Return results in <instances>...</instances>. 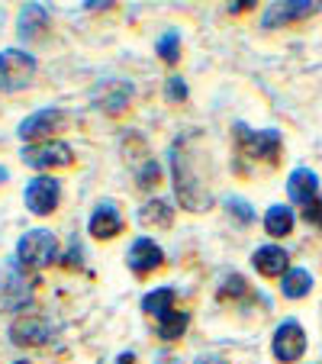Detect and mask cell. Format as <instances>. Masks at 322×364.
<instances>
[{
  "mask_svg": "<svg viewBox=\"0 0 322 364\" xmlns=\"http://www.w3.org/2000/svg\"><path fill=\"white\" fill-rule=\"evenodd\" d=\"M171 181H174V193H178L181 206L187 213H206L213 206V193L206 187V181L197 174V155H193L190 142H174L171 145Z\"/></svg>",
  "mask_w": 322,
  "mask_h": 364,
  "instance_id": "cell-1",
  "label": "cell"
},
{
  "mask_svg": "<svg viewBox=\"0 0 322 364\" xmlns=\"http://www.w3.org/2000/svg\"><path fill=\"white\" fill-rule=\"evenodd\" d=\"M55 258H58V239L48 229H29L16 242V262L26 271H42L48 264H55Z\"/></svg>",
  "mask_w": 322,
  "mask_h": 364,
  "instance_id": "cell-2",
  "label": "cell"
},
{
  "mask_svg": "<svg viewBox=\"0 0 322 364\" xmlns=\"http://www.w3.org/2000/svg\"><path fill=\"white\" fill-rule=\"evenodd\" d=\"M235 145H239V155L248 161L277 165V159H281V132L277 129L252 132L245 123H235Z\"/></svg>",
  "mask_w": 322,
  "mask_h": 364,
  "instance_id": "cell-3",
  "label": "cell"
},
{
  "mask_svg": "<svg viewBox=\"0 0 322 364\" xmlns=\"http://www.w3.org/2000/svg\"><path fill=\"white\" fill-rule=\"evenodd\" d=\"M33 277L26 268H20L16 258L0 264V306L7 309H23L33 300Z\"/></svg>",
  "mask_w": 322,
  "mask_h": 364,
  "instance_id": "cell-4",
  "label": "cell"
},
{
  "mask_svg": "<svg viewBox=\"0 0 322 364\" xmlns=\"http://www.w3.org/2000/svg\"><path fill=\"white\" fill-rule=\"evenodd\" d=\"M36 77V58L23 48H4L0 52V94L29 87Z\"/></svg>",
  "mask_w": 322,
  "mask_h": 364,
  "instance_id": "cell-5",
  "label": "cell"
},
{
  "mask_svg": "<svg viewBox=\"0 0 322 364\" xmlns=\"http://www.w3.org/2000/svg\"><path fill=\"white\" fill-rule=\"evenodd\" d=\"M20 161L26 168H36V171H52V168H71L75 165V151H71V145L52 139V142L23 145Z\"/></svg>",
  "mask_w": 322,
  "mask_h": 364,
  "instance_id": "cell-6",
  "label": "cell"
},
{
  "mask_svg": "<svg viewBox=\"0 0 322 364\" xmlns=\"http://www.w3.org/2000/svg\"><path fill=\"white\" fill-rule=\"evenodd\" d=\"M65 110H55V107H45V110H36L33 117H26L20 123V139L23 142H52V136H58V132L65 129Z\"/></svg>",
  "mask_w": 322,
  "mask_h": 364,
  "instance_id": "cell-7",
  "label": "cell"
},
{
  "mask_svg": "<svg viewBox=\"0 0 322 364\" xmlns=\"http://www.w3.org/2000/svg\"><path fill=\"white\" fill-rule=\"evenodd\" d=\"M23 200H26V210L33 216H48L58 206V200H62V184L52 174H36L26 184Z\"/></svg>",
  "mask_w": 322,
  "mask_h": 364,
  "instance_id": "cell-8",
  "label": "cell"
},
{
  "mask_svg": "<svg viewBox=\"0 0 322 364\" xmlns=\"http://www.w3.org/2000/svg\"><path fill=\"white\" fill-rule=\"evenodd\" d=\"M52 338V323L42 313H20L10 326V342L20 348H42Z\"/></svg>",
  "mask_w": 322,
  "mask_h": 364,
  "instance_id": "cell-9",
  "label": "cell"
},
{
  "mask_svg": "<svg viewBox=\"0 0 322 364\" xmlns=\"http://www.w3.org/2000/svg\"><path fill=\"white\" fill-rule=\"evenodd\" d=\"M271 351L281 364H296L306 351V332L296 319H284L274 329V338H271Z\"/></svg>",
  "mask_w": 322,
  "mask_h": 364,
  "instance_id": "cell-10",
  "label": "cell"
},
{
  "mask_svg": "<svg viewBox=\"0 0 322 364\" xmlns=\"http://www.w3.org/2000/svg\"><path fill=\"white\" fill-rule=\"evenodd\" d=\"M132 94H136V90H132L129 81H103L94 87L90 103H94L100 113H107V117H119L123 110H129Z\"/></svg>",
  "mask_w": 322,
  "mask_h": 364,
  "instance_id": "cell-11",
  "label": "cell"
},
{
  "mask_svg": "<svg viewBox=\"0 0 322 364\" xmlns=\"http://www.w3.org/2000/svg\"><path fill=\"white\" fill-rule=\"evenodd\" d=\"M319 0H290V4H271L261 16V26L264 29H277V26H290V23L309 20L313 14H319Z\"/></svg>",
  "mask_w": 322,
  "mask_h": 364,
  "instance_id": "cell-12",
  "label": "cell"
},
{
  "mask_svg": "<svg viewBox=\"0 0 322 364\" xmlns=\"http://www.w3.org/2000/svg\"><path fill=\"white\" fill-rule=\"evenodd\" d=\"M161 264H165V252L155 245V239L139 235V239L129 245V268H132V274L145 277V274H151V271H158Z\"/></svg>",
  "mask_w": 322,
  "mask_h": 364,
  "instance_id": "cell-13",
  "label": "cell"
},
{
  "mask_svg": "<svg viewBox=\"0 0 322 364\" xmlns=\"http://www.w3.org/2000/svg\"><path fill=\"white\" fill-rule=\"evenodd\" d=\"M123 226H126L123 216H119L117 203H110V200L97 206L94 213H90V223H87V229H90L94 239H113V235L123 232Z\"/></svg>",
  "mask_w": 322,
  "mask_h": 364,
  "instance_id": "cell-14",
  "label": "cell"
},
{
  "mask_svg": "<svg viewBox=\"0 0 322 364\" xmlns=\"http://www.w3.org/2000/svg\"><path fill=\"white\" fill-rule=\"evenodd\" d=\"M252 264H254V271H258V274H264V277H284L290 271L287 268L290 255L284 252L281 245H261V248H254Z\"/></svg>",
  "mask_w": 322,
  "mask_h": 364,
  "instance_id": "cell-15",
  "label": "cell"
},
{
  "mask_svg": "<svg viewBox=\"0 0 322 364\" xmlns=\"http://www.w3.org/2000/svg\"><path fill=\"white\" fill-rule=\"evenodd\" d=\"M48 23L52 20H48V10L42 4H26L20 10V20H16V33L26 42H39L48 33Z\"/></svg>",
  "mask_w": 322,
  "mask_h": 364,
  "instance_id": "cell-16",
  "label": "cell"
},
{
  "mask_svg": "<svg viewBox=\"0 0 322 364\" xmlns=\"http://www.w3.org/2000/svg\"><path fill=\"white\" fill-rule=\"evenodd\" d=\"M287 193H290V200L300 203V206L313 203V200L319 197V178H316V171H309V168H296V171L287 178Z\"/></svg>",
  "mask_w": 322,
  "mask_h": 364,
  "instance_id": "cell-17",
  "label": "cell"
},
{
  "mask_svg": "<svg viewBox=\"0 0 322 364\" xmlns=\"http://www.w3.org/2000/svg\"><path fill=\"white\" fill-rule=\"evenodd\" d=\"M139 223H142V226H155V229H171L174 226V206L161 197L149 200V203H142V210H139Z\"/></svg>",
  "mask_w": 322,
  "mask_h": 364,
  "instance_id": "cell-18",
  "label": "cell"
},
{
  "mask_svg": "<svg viewBox=\"0 0 322 364\" xmlns=\"http://www.w3.org/2000/svg\"><path fill=\"white\" fill-rule=\"evenodd\" d=\"M142 309L149 316H155V323H161L168 313H174V287L149 290V294L142 296Z\"/></svg>",
  "mask_w": 322,
  "mask_h": 364,
  "instance_id": "cell-19",
  "label": "cell"
},
{
  "mask_svg": "<svg viewBox=\"0 0 322 364\" xmlns=\"http://www.w3.org/2000/svg\"><path fill=\"white\" fill-rule=\"evenodd\" d=\"M264 232L274 235V239H284V235L294 232V210L284 203H274L264 213Z\"/></svg>",
  "mask_w": 322,
  "mask_h": 364,
  "instance_id": "cell-20",
  "label": "cell"
},
{
  "mask_svg": "<svg viewBox=\"0 0 322 364\" xmlns=\"http://www.w3.org/2000/svg\"><path fill=\"white\" fill-rule=\"evenodd\" d=\"M313 290V274L306 268H290L287 274L281 277V294L287 300H303V296Z\"/></svg>",
  "mask_w": 322,
  "mask_h": 364,
  "instance_id": "cell-21",
  "label": "cell"
},
{
  "mask_svg": "<svg viewBox=\"0 0 322 364\" xmlns=\"http://www.w3.org/2000/svg\"><path fill=\"white\" fill-rule=\"evenodd\" d=\"M187 323H190V316L174 309V313H168V316L161 319V323H158V338H161V342H174V338L184 336Z\"/></svg>",
  "mask_w": 322,
  "mask_h": 364,
  "instance_id": "cell-22",
  "label": "cell"
},
{
  "mask_svg": "<svg viewBox=\"0 0 322 364\" xmlns=\"http://www.w3.org/2000/svg\"><path fill=\"white\" fill-rule=\"evenodd\" d=\"M242 296H248V281L242 274H232V277H226V281L220 284V300L222 303L242 300Z\"/></svg>",
  "mask_w": 322,
  "mask_h": 364,
  "instance_id": "cell-23",
  "label": "cell"
},
{
  "mask_svg": "<svg viewBox=\"0 0 322 364\" xmlns=\"http://www.w3.org/2000/svg\"><path fill=\"white\" fill-rule=\"evenodd\" d=\"M158 55L165 58L168 65H178L181 62V36L178 33H165L161 39H158Z\"/></svg>",
  "mask_w": 322,
  "mask_h": 364,
  "instance_id": "cell-24",
  "label": "cell"
},
{
  "mask_svg": "<svg viewBox=\"0 0 322 364\" xmlns=\"http://www.w3.org/2000/svg\"><path fill=\"white\" fill-rule=\"evenodd\" d=\"M158 181H161V165L151 161V159H145L142 168H139V174H136L139 191H151V187H158Z\"/></svg>",
  "mask_w": 322,
  "mask_h": 364,
  "instance_id": "cell-25",
  "label": "cell"
},
{
  "mask_svg": "<svg viewBox=\"0 0 322 364\" xmlns=\"http://www.w3.org/2000/svg\"><path fill=\"white\" fill-rule=\"evenodd\" d=\"M226 210H229V216H235V220L242 223V226L254 223V210H252V206H248L242 197H229V200H226Z\"/></svg>",
  "mask_w": 322,
  "mask_h": 364,
  "instance_id": "cell-26",
  "label": "cell"
},
{
  "mask_svg": "<svg viewBox=\"0 0 322 364\" xmlns=\"http://www.w3.org/2000/svg\"><path fill=\"white\" fill-rule=\"evenodd\" d=\"M165 90H168V100H171V103L187 100V84H184V77H171Z\"/></svg>",
  "mask_w": 322,
  "mask_h": 364,
  "instance_id": "cell-27",
  "label": "cell"
},
{
  "mask_svg": "<svg viewBox=\"0 0 322 364\" xmlns=\"http://www.w3.org/2000/svg\"><path fill=\"white\" fill-rule=\"evenodd\" d=\"M303 220H306V223H313V226H319V229H322V197H316L313 203H306V206H303Z\"/></svg>",
  "mask_w": 322,
  "mask_h": 364,
  "instance_id": "cell-28",
  "label": "cell"
},
{
  "mask_svg": "<svg viewBox=\"0 0 322 364\" xmlns=\"http://www.w3.org/2000/svg\"><path fill=\"white\" fill-rule=\"evenodd\" d=\"M248 7H254L252 0H242V4H229V14H245Z\"/></svg>",
  "mask_w": 322,
  "mask_h": 364,
  "instance_id": "cell-29",
  "label": "cell"
},
{
  "mask_svg": "<svg viewBox=\"0 0 322 364\" xmlns=\"http://www.w3.org/2000/svg\"><path fill=\"white\" fill-rule=\"evenodd\" d=\"M117 364H136V355H132V351H129V355H119Z\"/></svg>",
  "mask_w": 322,
  "mask_h": 364,
  "instance_id": "cell-30",
  "label": "cell"
},
{
  "mask_svg": "<svg viewBox=\"0 0 322 364\" xmlns=\"http://www.w3.org/2000/svg\"><path fill=\"white\" fill-rule=\"evenodd\" d=\"M197 364H222L220 358H203V361H197Z\"/></svg>",
  "mask_w": 322,
  "mask_h": 364,
  "instance_id": "cell-31",
  "label": "cell"
},
{
  "mask_svg": "<svg viewBox=\"0 0 322 364\" xmlns=\"http://www.w3.org/2000/svg\"><path fill=\"white\" fill-rule=\"evenodd\" d=\"M7 178H10V171H7V168H0V184H4Z\"/></svg>",
  "mask_w": 322,
  "mask_h": 364,
  "instance_id": "cell-32",
  "label": "cell"
},
{
  "mask_svg": "<svg viewBox=\"0 0 322 364\" xmlns=\"http://www.w3.org/2000/svg\"><path fill=\"white\" fill-rule=\"evenodd\" d=\"M14 364H29V361H14Z\"/></svg>",
  "mask_w": 322,
  "mask_h": 364,
  "instance_id": "cell-33",
  "label": "cell"
}]
</instances>
